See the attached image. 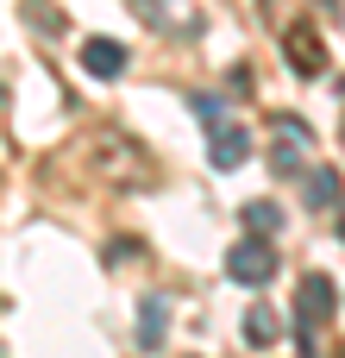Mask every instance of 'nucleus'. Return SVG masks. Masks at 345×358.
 <instances>
[{"instance_id": "obj_1", "label": "nucleus", "mask_w": 345, "mask_h": 358, "mask_svg": "<svg viewBox=\"0 0 345 358\" xmlns=\"http://www.w3.org/2000/svg\"><path fill=\"white\" fill-rule=\"evenodd\" d=\"M314 157H321V132L314 126H302V120H270V170L277 176H308L314 170Z\"/></svg>"}, {"instance_id": "obj_2", "label": "nucleus", "mask_w": 345, "mask_h": 358, "mask_svg": "<svg viewBox=\"0 0 345 358\" xmlns=\"http://www.w3.org/2000/svg\"><path fill=\"white\" fill-rule=\"evenodd\" d=\"M333 302H339V289H333V277H302V296H295V327H302V358H314V327H327L333 321Z\"/></svg>"}, {"instance_id": "obj_3", "label": "nucleus", "mask_w": 345, "mask_h": 358, "mask_svg": "<svg viewBox=\"0 0 345 358\" xmlns=\"http://www.w3.org/2000/svg\"><path fill=\"white\" fill-rule=\"evenodd\" d=\"M226 277H233V283H245V289H264V283L277 277V245L245 233V239L226 252Z\"/></svg>"}, {"instance_id": "obj_4", "label": "nucleus", "mask_w": 345, "mask_h": 358, "mask_svg": "<svg viewBox=\"0 0 345 358\" xmlns=\"http://www.w3.org/2000/svg\"><path fill=\"white\" fill-rule=\"evenodd\" d=\"M132 13H138V25H151L163 38H195L201 31V6L195 0H132Z\"/></svg>"}, {"instance_id": "obj_5", "label": "nucleus", "mask_w": 345, "mask_h": 358, "mask_svg": "<svg viewBox=\"0 0 345 358\" xmlns=\"http://www.w3.org/2000/svg\"><path fill=\"white\" fill-rule=\"evenodd\" d=\"M283 57H289V69H295V76H321V69L333 63V57H327V44H321V31H314L308 19L283 31Z\"/></svg>"}, {"instance_id": "obj_6", "label": "nucleus", "mask_w": 345, "mask_h": 358, "mask_svg": "<svg viewBox=\"0 0 345 358\" xmlns=\"http://www.w3.org/2000/svg\"><path fill=\"white\" fill-rule=\"evenodd\" d=\"M207 157H214V170H239V164L251 157V132L220 113V120L207 126Z\"/></svg>"}, {"instance_id": "obj_7", "label": "nucleus", "mask_w": 345, "mask_h": 358, "mask_svg": "<svg viewBox=\"0 0 345 358\" xmlns=\"http://www.w3.org/2000/svg\"><path fill=\"white\" fill-rule=\"evenodd\" d=\"M126 63H132V50H126L119 38H88V44H82V69H88V76H101V82L126 76Z\"/></svg>"}, {"instance_id": "obj_8", "label": "nucleus", "mask_w": 345, "mask_h": 358, "mask_svg": "<svg viewBox=\"0 0 345 358\" xmlns=\"http://www.w3.org/2000/svg\"><path fill=\"white\" fill-rule=\"evenodd\" d=\"M163 308H170L163 296H145V302H138V346H145V352L163 346Z\"/></svg>"}, {"instance_id": "obj_9", "label": "nucleus", "mask_w": 345, "mask_h": 358, "mask_svg": "<svg viewBox=\"0 0 345 358\" xmlns=\"http://www.w3.org/2000/svg\"><path fill=\"white\" fill-rule=\"evenodd\" d=\"M245 340H251V346H277V340H283V315L264 308V302L245 308Z\"/></svg>"}, {"instance_id": "obj_10", "label": "nucleus", "mask_w": 345, "mask_h": 358, "mask_svg": "<svg viewBox=\"0 0 345 358\" xmlns=\"http://www.w3.org/2000/svg\"><path fill=\"white\" fill-rule=\"evenodd\" d=\"M245 227H251V239H277L283 233V208L277 201H245Z\"/></svg>"}, {"instance_id": "obj_11", "label": "nucleus", "mask_w": 345, "mask_h": 358, "mask_svg": "<svg viewBox=\"0 0 345 358\" xmlns=\"http://www.w3.org/2000/svg\"><path fill=\"white\" fill-rule=\"evenodd\" d=\"M308 195H314V208H339V170L333 164H321V170H308Z\"/></svg>"}]
</instances>
